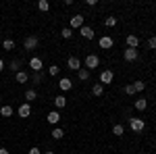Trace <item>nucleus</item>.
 Here are the masks:
<instances>
[{
    "mask_svg": "<svg viewBox=\"0 0 156 154\" xmlns=\"http://www.w3.org/2000/svg\"><path fill=\"white\" fill-rule=\"evenodd\" d=\"M112 44H115V42H112V38H110V36H102V38H100V48L108 50V48H112Z\"/></svg>",
    "mask_w": 156,
    "mask_h": 154,
    "instance_id": "11",
    "label": "nucleus"
},
{
    "mask_svg": "<svg viewBox=\"0 0 156 154\" xmlns=\"http://www.w3.org/2000/svg\"><path fill=\"white\" fill-rule=\"evenodd\" d=\"M92 94H94V96H102V94H104V85H102V83H94Z\"/></svg>",
    "mask_w": 156,
    "mask_h": 154,
    "instance_id": "16",
    "label": "nucleus"
},
{
    "mask_svg": "<svg viewBox=\"0 0 156 154\" xmlns=\"http://www.w3.org/2000/svg\"><path fill=\"white\" fill-rule=\"evenodd\" d=\"M62 135H65V131L60 129V127H56V129H52V138H54V140H62Z\"/></svg>",
    "mask_w": 156,
    "mask_h": 154,
    "instance_id": "23",
    "label": "nucleus"
},
{
    "mask_svg": "<svg viewBox=\"0 0 156 154\" xmlns=\"http://www.w3.org/2000/svg\"><path fill=\"white\" fill-rule=\"evenodd\" d=\"M123 125H121V123H117V125H115V127H112V133H115V135H117V138H121V135H123Z\"/></svg>",
    "mask_w": 156,
    "mask_h": 154,
    "instance_id": "24",
    "label": "nucleus"
},
{
    "mask_svg": "<svg viewBox=\"0 0 156 154\" xmlns=\"http://www.w3.org/2000/svg\"><path fill=\"white\" fill-rule=\"evenodd\" d=\"M0 154H9V150H4V148H0Z\"/></svg>",
    "mask_w": 156,
    "mask_h": 154,
    "instance_id": "36",
    "label": "nucleus"
},
{
    "mask_svg": "<svg viewBox=\"0 0 156 154\" xmlns=\"http://www.w3.org/2000/svg\"><path fill=\"white\" fill-rule=\"evenodd\" d=\"M29 67L34 69V73H40V71H42V59H37V56L29 59Z\"/></svg>",
    "mask_w": 156,
    "mask_h": 154,
    "instance_id": "8",
    "label": "nucleus"
},
{
    "mask_svg": "<svg viewBox=\"0 0 156 154\" xmlns=\"http://www.w3.org/2000/svg\"><path fill=\"white\" fill-rule=\"evenodd\" d=\"M44 154H54V152H50V150H48V152H44Z\"/></svg>",
    "mask_w": 156,
    "mask_h": 154,
    "instance_id": "37",
    "label": "nucleus"
},
{
    "mask_svg": "<svg viewBox=\"0 0 156 154\" xmlns=\"http://www.w3.org/2000/svg\"><path fill=\"white\" fill-rule=\"evenodd\" d=\"M154 63H156V59H154Z\"/></svg>",
    "mask_w": 156,
    "mask_h": 154,
    "instance_id": "39",
    "label": "nucleus"
},
{
    "mask_svg": "<svg viewBox=\"0 0 156 154\" xmlns=\"http://www.w3.org/2000/svg\"><path fill=\"white\" fill-rule=\"evenodd\" d=\"M19 67H21V60H11V65H9V69H11V71H19Z\"/></svg>",
    "mask_w": 156,
    "mask_h": 154,
    "instance_id": "26",
    "label": "nucleus"
},
{
    "mask_svg": "<svg viewBox=\"0 0 156 154\" xmlns=\"http://www.w3.org/2000/svg\"><path fill=\"white\" fill-rule=\"evenodd\" d=\"M0 102H2V98H0Z\"/></svg>",
    "mask_w": 156,
    "mask_h": 154,
    "instance_id": "38",
    "label": "nucleus"
},
{
    "mask_svg": "<svg viewBox=\"0 0 156 154\" xmlns=\"http://www.w3.org/2000/svg\"><path fill=\"white\" fill-rule=\"evenodd\" d=\"M98 65H100V59H98L96 54H90V56L85 59V67H87V71H90V69H96Z\"/></svg>",
    "mask_w": 156,
    "mask_h": 154,
    "instance_id": "2",
    "label": "nucleus"
},
{
    "mask_svg": "<svg viewBox=\"0 0 156 154\" xmlns=\"http://www.w3.org/2000/svg\"><path fill=\"white\" fill-rule=\"evenodd\" d=\"M23 46H25V50H34V48L37 46V38L36 36H27L25 42H23Z\"/></svg>",
    "mask_w": 156,
    "mask_h": 154,
    "instance_id": "7",
    "label": "nucleus"
},
{
    "mask_svg": "<svg viewBox=\"0 0 156 154\" xmlns=\"http://www.w3.org/2000/svg\"><path fill=\"white\" fill-rule=\"evenodd\" d=\"M129 127H131L133 131H144V127H146V123H144V119H137V117H131V119H129Z\"/></svg>",
    "mask_w": 156,
    "mask_h": 154,
    "instance_id": "1",
    "label": "nucleus"
},
{
    "mask_svg": "<svg viewBox=\"0 0 156 154\" xmlns=\"http://www.w3.org/2000/svg\"><path fill=\"white\" fill-rule=\"evenodd\" d=\"M2 48H4V50H9V52H11L12 48H15V42H12V40H4V42H2Z\"/></svg>",
    "mask_w": 156,
    "mask_h": 154,
    "instance_id": "25",
    "label": "nucleus"
},
{
    "mask_svg": "<svg viewBox=\"0 0 156 154\" xmlns=\"http://www.w3.org/2000/svg\"><path fill=\"white\" fill-rule=\"evenodd\" d=\"M69 27H71V29H75V27H77V29H81V27H83V17H81V15H73Z\"/></svg>",
    "mask_w": 156,
    "mask_h": 154,
    "instance_id": "3",
    "label": "nucleus"
},
{
    "mask_svg": "<svg viewBox=\"0 0 156 154\" xmlns=\"http://www.w3.org/2000/svg\"><path fill=\"white\" fill-rule=\"evenodd\" d=\"M42 81V73H34V83H40Z\"/></svg>",
    "mask_w": 156,
    "mask_h": 154,
    "instance_id": "33",
    "label": "nucleus"
},
{
    "mask_svg": "<svg viewBox=\"0 0 156 154\" xmlns=\"http://www.w3.org/2000/svg\"><path fill=\"white\" fill-rule=\"evenodd\" d=\"M0 115H2V117H12V106H9V104L0 106Z\"/></svg>",
    "mask_w": 156,
    "mask_h": 154,
    "instance_id": "18",
    "label": "nucleus"
},
{
    "mask_svg": "<svg viewBox=\"0 0 156 154\" xmlns=\"http://www.w3.org/2000/svg\"><path fill=\"white\" fill-rule=\"evenodd\" d=\"M46 121H48L50 125H56V123L60 121V115L56 113V110H52V113H48V117H46Z\"/></svg>",
    "mask_w": 156,
    "mask_h": 154,
    "instance_id": "14",
    "label": "nucleus"
},
{
    "mask_svg": "<svg viewBox=\"0 0 156 154\" xmlns=\"http://www.w3.org/2000/svg\"><path fill=\"white\" fill-rule=\"evenodd\" d=\"M36 98H37L36 90H27V92H25V100H27V104H31V102H34Z\"/></svg>",
    "mask_w": 156,
    "mask_h": 154,
    "instance_id": "15",
    "label": "nucleus"
},
{
    "mask_svg": "<svg viewBox=\"0 0 156 154\" xmlns=\"http://www.w3.org/2000/svg\"><path fill=\"white\" fill-rule=\"evenodd\" d=\"M133 88H135V92H144V90H146V83L144 81H135V83H133Z\"/></svg>",
    "mask_w": 156,
    "mask_h": 154,
    "instance_id": "28",
    "label": "nucleus"
},
{
    "mask_svg": "<svg viewBox=\"0 0 156 154\" xmlns=\"http://www.w3.org/2000/svg\"><path fill=\"white\" fill-rule=\"evenodd\" d=\"M58 88L62 90V92H69V90L73 88V81L69 79V77H62V79L58 81Z\"/></svg>",
    "mask_w": 156,
    "mask_h": 154,
    "instance_id": "9",
    "label": "nucleus"
},
{
    "mask_svg": "<svg viewBox=\"0 0 156 154\" xmlns=\"http://www.w3.org/2000/svg\"><path fill=\"white\" fill-rule=\"evenodd\" d=\"M79 34H81L85 40H92V38H94V29H92V27H87V25H83V27L79 29Z\"/></svg>",
    "mask_w": 156,
    "mask_h": 154,
    "instance_id": "13",
    "label": "nucleus"
},
{
    "mask_svg": "<svg viewBox=\"0 0 156 154\" xmlns=\"http://www.w3.org/2000/svg\"><path fill=\"white\" fill-rule=\"evenodd\" d=\"M15 77H17V81H19V83H25L27 79H29V75H27L25 71H17V73H15Z\"/></svg>",
    "mask_w": 156,
    "mask_h": 154,
    "instance_id": "19",
    "label": "nucleus"
},
{
    "mask_svg": "<svg viewBox=\"0 0 156 154\" xmlns=\"http://www.w3.org/2000/svg\"><path fill=\"white\" fill-rule=\"evenodd\" d=\"M127 46H129V48H135V50H137V46H140V38L133 36V34H129V36H127Z\"/></svg>",
    "mask_w": 156,
    "mask_h": 154,
    "instance_id": "12",
    "label": "nucleus"
},
{
    "mask_svg": "<svg viewBox=\"0 0 156 154\" xmlns=\"http://www.w3.org/2000/svg\"><path fill=\"white\" fill-rule=\"evenodd\" d=\"M27 154H42V152H40V148L34 146V148H29V152H27Z\"/></svg>",
    "mask_w": 156,
    "mask_h": 154,
    "instance_id": "34",
    "label": "nucleus"
},
{
    "mask_svg": "<svg viewBox=\"0 0 156 154\" xmlns=\"http://www.w3.org/2000/svg\"><path fill=\"white\" fill-rule=\"evenodd\" d=\"M123 56H125V60H127V63H133V60H137V56H140V54H137V50H135V48H127Z\"/></svg>",
    "mask_w": 156,
    "mask_h": 154,
    "instance_id": "6",
    "label": "nucleus"
},
{
    "mask_svg": "<svg viewBox=\"0 0 156 154\" xmlns=\"http://www.w3.org/2000/svg\"><path fill=\"white\" fill-rule=\"evenodd\" d=\"M58 73H60V67H56V65H50V75H52V77H56Z\"/></svg>",
    "mask_w": 156,
    "mask_h": 154,
    "instance_id": "30",
    "label": "nucleus"
},
{
    "mask_svg": "<svg viewBox=\"0 0 156 154\" xmlns=\"http://www.w3.org/2000/svg\"><path fill=\"white\" fill-rule=\"evenodd\" d=\"M148 48H152V50H156V36L148 38Z\"/></svg>",
    "mask_w": 156,
    "mask_h": 154,
    "instance_id": "32",
    "label": "nucleus"
},
{
    "mask_svg": "<svg viewBox=\"0 0 156 154\" xmlns=\"http://www.w3.org/2000/svg\"><path fill=\"white\" fill-rule=\"evenodd\" d=\"M146 106H148V100H146V98H137V100H135V108H137V110H146Z\"/></svg>",
    "mask_w": 156,
    "mask_h": 154,
    "instance_id": "17",
    "label": "nucleus"
},
{
    "mask_svg": "<svg viewBox=\"0 0 156 154\" xmlns=\"http://www.w3.org/2000/svg\"><path fill=\"white\" fill-rule=\"evenodd\" d=\"M17 113H19V117H23V119L29 117V115H31V104H27V102H25V104H21Z\"/></svg>",
    "mask_w": 156,
    "mask_h": 154,
    "instance_id": "10",
    "label": "nucleus"
},
{
    "mask_svg": "<svg viewBox=\"0 0 156 154\" xmlns=\"http://www.w3.org/2000/svg\"><path fill=\"white\" fill-rule=\"evenodd\" d=\"M60 36L65 38V40H69V38L73 36V29H71V27H65V29H62V31H60Z\"/></svg>",
    "mask_w": 156,
    "mask_h": 154,
    "instance_id": "27",
    "label": "nucleus"
},
{
    "mask_svg": "<svg viewBox=\"0 0 156 154\" xmlns=\"http://www.w3.org/2000/svg\"><path fill=\"white\" fill-rule=\"evenodd\" d=\"M104 23H106V27H115V25H117V17H106Z\"/></svg>",
    "mask_w": 156,
    "mask_h": 154,
    "instance_id": "29",
    "label": "nucleus"
},
{
    "mask_svg": "<svg viewBox=\"0 0 156 154\" xmlns=\"http://www.w3.org/2000/svg\"><path fill=\"white\" fill-rule=\"evenodd\" d=\"M54 104L58 108H65L67 106V98H65V96H56V98H54Z\"/></svg>",
    "mask_w": 156,
    "mask_h": 154,
    "instance_id": "20",
    "label": "nucleus"
},
{
    "mask_svg": "<svg viewBox=\"0 0 156 154\" xmlns=\"http://www.w3.org/2000/svg\"><path fill=\"white\" fill-rule=\"evenodd\" d=\"M112 77H115L112 71H110V69H104V71L100 73V81H98V83H102V85H104V83H110V81H112Z\"/></svg>",
    "mask_w": 156,
    "mask_h": 154,
    "instance_id": "4",
    "label": "nucleus"
},
{
    "mask_svg": "<svg viewBox=\"0 0 156 154\" xmlns=\"http://www.w3.org/2000/svg\"><path fill=\"white\" fill-rule=\"evenodd\" d=\"M37 9H40V11H50V2L48 0H40V2H37Z\"/></svg>",
    "mask_w": 156,
    "mask_h": 154,
    "instance_id": "22",
    "label": "nucleus"
},
{
    "mask_svg": "<svg viewBox=\"0 0 156 154\" xmlns=\"http://www.w3.org/2000/svg\"><path fill=\"white\" fill-rule=\"evenodd\" d=\"M67 67H69L71 71H79V69H81V60L77 59V56H71V59L67 60Z\"/></svg>",
    "mask_w": 156,
    "mask_h": 154,
    "instance_id": "5",
    "label": "nucleus"
},
{
    "mask_svg": "<svg viewBox=\"0 0 156 154\" xmlns=\"http://www.w3.org/2000/svg\"><path fill=\"white\" fill-rule=\"evenodd\" d=\"M77 75H79V79H81V81H87V79H90V71H87V69H79Z\"/></svg>",
    "mask_w": 156,
    "mask_h": 154,
    "instance_id": "21",
    "label": "nucleus"
},
{
    "mask_svg": "<svg viewBox=\"0 0 156 154\" xmlns=\"http://www.w3.org/2000/svg\"><path fill=\"white\" fill-rule=\"evenodd\" d=\"M2 69H4V60L0 59V71H2Z\"/></svg>",
    "mask_w": 156,
    "mask_h": 154,
    "instance_id": "35",
    "label": "nucleus"
},
{
    "mask_svg": "<svg viewBox=\"0 0 156 154\" xmlns=\"http://www.w3.org/2000/svg\"><path fill=\"white\" fill-rule=\"evenodd\" d=\"M125 94H129V96L135 94V88H133V83H127V85H125Z\"/></svg>",
    "mask_w": 156,
    "mask_h": 154,
    "instance_id": "31",
    "label": "nucleus"
}]
</instances>
